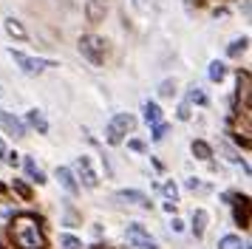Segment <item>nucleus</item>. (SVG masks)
Masks as SVG:
<instances>
[{
  "mask_svg": "<svg viewBox=\"0 0 252 249\" xmlns=\"http://www.w3.org/2000/svg\"><path fill=\"white\" fill-rule=\"evenodd\" d=\"M12 238L20 249H46V238L34 215H17L12 221Z\"/></svg>",
  "mask_w": 252,
  "mask_h": 249,
  "instance_id": "obj_1",
  "label": "nucleus"
},
{
  "mask_svg": "<svg viewBox=\"0 0 252 249\" xmlns=\"http://www.w3.org/2000/svg\"><path fill=\"white\" fill-rule=\"evenodd\" d=\"M133 124H136V119H133L130 113H116L114 119L108 122V130H105V133H108V142H111V145H119L127 136V130H133Z\"/></svg>",
  "mask_w": 252,
  "mask_h": 249,
  "instance_id": "obj_2",
  "label": "nucleus"
},
{
  "mask_svg": "<svg viewBox=\"0 0 252 249\" xmlns=\"http://www.w3.org/2000/svg\"><path fill=\"white\" fill-rule=\"evenodd\" d=\"M80 54L85 60H91L94 65H99L105 60V40L102 37H96V34H85L80 37Z\"/></svg>",
  "mask_w": 252,
  "mask_h": 249,
  "instance_id": "obj_3",
  "label": "nucleus"
},
{
  "mask_svg": "<svg viewBox=\"0 0 252 249\" xmlns=\"http://www.w3.org/2000/svg\"><path fill=\"white\" fill-rule=\"evenodd\" d=\"M9 54H12V60L23 68V74H29V77H34V74H40V71H46V68L54 65L51 60H34V57H26L23 51H14V48L9 51Z\"/></svg>",
  "mask_w": 252,
  "mask_h": 249,
  "instance_id": "obj_4",
  "label": "nucleus"
},
{
  "mask_svg": "<svg viewBox=\"0 0 252 249\" xmlns=\"http://www.w3.org/2000/svg\"><path fill=\"white\" fill-rule=\"evenodd\" d=\"M125 238H127V244H133L136 249H159V244L145 232V226L142 224H130L125 229Z\"/></svg>",
  "mask_w": 252,
  "mask_h": 249,
  "instance_id": "obj_5",
  "label": "nucleus"
},
{
  "mask_svg": "<svg viewBox=\"0 0 252 249\" xmlns=\"http://www.w3.org/2000/svg\"><path fill=\"white\" fill-rule=\"evenodd\" d=\"M77 173H80L82 184H85L88 190H94V187L99 184V179H96V173H94V164H91V158H88V156H80V158H77Z\"/></svg>",
  "mask_w": 252,
  "mask_h": 249,
  "instance_id": "obj_6",
  "label": "nucleus"
},
{
  "mask_svg": "<svg viewBox=\"0 0 252 249\" xmlns=\"http://www.w3.org/2000/svg\"><path fill=\"white\" fill-rule=\"evenodd\" d=\"M0 127L6 130L9 136H14V139H20V136H26V124L17 119V116H12V113H6L3 108H0Z\"/></svg>",
  "mask_w": 252,
  "mask_h": 249,
  "instance_id": "obj_7",
  "label": "nucleus"
},
{
  "mask_svg": "<svg viewBox=\"0 0 252 249\" xmlns=\"http://www.w3.org/2000/svg\"><path fill=\"white\" fill-rule=\"evenodd\" d=\"M105 11H108V0H88V6H85V17L91 23H99L105 17Z\"/></svg>",
  "mask_w": 252,
  "mask_h": 249,
  "instance_id": "obj_8",
  "label": "nucleus"
},
{
  "mask_svg": "<svg viewBox=\"0 0 252 249\" xmlns=\"http://www.w3.org/2000/svg\"><path fill=\"white\" fill-rule=\"evenodd\" d=\"M57 181L63 184V190L68 192V195H77L80 187H77V181H74V173L68 167H57Z\"/></svg>",
  "mask_w": 252,
  "mask_h": 249,
  "instance_id": "obj_9",
  "label": "nucleus"
},
{
  "mask_svg": "<svg viewBox=\"0 0 252 249\" xmlns=\"http://www.w3.org/2000/svg\"><path fill=\"white\" fill-rule=\"evenodd\" d=\"M116 198H119V201H130V204H136V207H145V210L150 207L148 195H145V192H136V190H122Z\"/></svg>",
  "mask_w": 252,
  "mask_h": 249,
  "instance_id": "obj_10",
  "label": "nucleus"
},
{
  "mask_svg": "<svg viewBox=\"0 0 252 249\" xmlns=\"http://www.w3.org/2000/svg\"><path fill=\"white\" fill-rule=\"evenodd\" d=\"M207 218H210V215H207L204 210H195V213H193V232H195V238L204 235V229H207Z\"/></svg>",
  "mask_w": 252,
  "mask_h": 249,
  "instance_id": "obj_11",
  "label": "nucleus"
},
{
  "mask_svg": "<svg viewBox=\"0 0 252 249\" xmlns=\"http://www.w3.org/2000/svg\"><path fill=\"white\" fill-rule=\"evenodd\" d=\"M145 122L148 124H159L161 122V108L156 105V102H148V105H145Z\"/></svg>",
  "mask_w": 252,
  "mask_h": 249,
  "instance_id": "obj_12",
  "label": "nucleus"
},
{
  "mask_svg": "<svg viewBox=\"0 0 252 249\" xmlns=\"http://www.w3.org/2000/svg\"><path fill=\"white\" fill-rule=\"evenodd\" d=\"M23 164H26V173H29V176H32V179H34L37 184H43V181H46L43 170H40V167L34 164V158H23Z\"/></svg>",
  "mask_w": 252,
  "mask_h": 249,
  "instance_id": "obj_13",
  "label": "nucleus"
},
{
  "mask_svg": "<svg viewBox=\"0 0 252 249\" xmlns=\"http://www.w3.org/2000/svg\"><path fill=\"white\" fill-rule=\"evenodd\" d=\"M218 249H247V247H244V241L238 235H224L218 241Z\"/></svg>",
  "mask_w": 252,
  "mask_h": 249,
  "instance_id": "obj_14",
  "label": "nucleus"
},
{
  "mask_svg": "<svg viewBox=\"0 0 252 249\" xmlns=\"http://www.w3.org/2000/svg\"><path fill=\"white\" fill-rule=\"evenodd\" d=\"M29 122L34 124V127L40 130V133H46V130H48V122H46V116H43L40 111H29Z\"/></svg>",
  "mask_w": 252,
  "mask_h": 249,
  "instance_id": "obj_15",
  "label": "nucleus"
},
{
  "mask_svg": "<svg viewBox=\"0 0 252 249\" xmlns=\"http://www.w3.org/2000/svg\"><path fill=\"white\" fill-rule=\"evenodd\" d=\"M6 31L12 34V37H17V40H23V37H26V29L14 20V17H6Z\"/></svg>",
  "mask_w": 252,
  "mask_h": 249,
  "instance_id": "obj_16",
  "label": "nucleus"
},
{
  "mask_svg": "<svg viewBox=\"0 0 252 249\" xmlns=\"http://www.w3.org/2000/svg\"><path fill=\"white\" fill-rule=\"evenodd\" d=\"M235 221H238L241 226H247L250 221H247V198H235Z\"/></svg>",
  "mask_w": 252,
  "mask_h": 249,
  "instance_id": "obj_17",
  "label": "nucleus"
},
{
  "mask_svg": "<svg viewBox=\"0 0 252 249\" xmlns=\"http://www.w3.org/2000/svg\"><path fill=\"white\" fill-rule=\"evenodd\" d=\"M193 153L207 161V158H213V147L207 145V142H193Z\"/></svg>",
  "mask_w": 252,
  "mask_h": 249,
  "instance_id": "obj_18",
  "label": "nucleus"
},
{
  "mask_svg": "<svg viewBox=\"0 0 252 249\" xmlns=\"http://www.w3.org/2000/svg\"><path fill=\"white\" fill-rule=\"evenodd\" d=\"M224 74H227V68H224V62H210V79H213V82H221V79H224Z\"/></svg>",
  "mask_w": 252,
  "mask_h": 249,
  "instance_id": "obj_19",
  "label": "nucleus"
},
{
  "mask_svg": "<svg viewBox=\"0 0 252 249\" xmlns=\"http://www.w3.org/2000/svg\"><path fill=\"white\" fill-rule=\"evenodd\" d=\"M244 48H247V37H241V40H232V43H229V48H227V54H229V57H238Z\"/></svg>",
  "mask_w": 252,
  "mask_h": 249,
  "instance_id": "obj_20",
  "label": "nucleus"
},
{
  "mask_svg": "<svg viewBox=\"0 0 252 249\" xmlns=\"http://www.w3.org/2000/svg\"><path fill=\"white\" fill-rule=\"evenodd\" d=\"M187 99H190V102H195V105H207L204 91H201V88H195V85L190 88V93H187Z\"/></svg>",
  "mask_w": 252,
  "mask_h": 249,
  "instance_id": "obj_21",
  "label": "nucleus"
},
{
  "mask_svg": "<svg viewBox=\"0 0 252 249\" xmlns=\"http://www.w3.org/2000/svg\"><path fill=\"white\" fill-rule=\"evenodd\" d=\"M60 244H63V249H82L80 238H74V235H60Z\"/></svg>",
  "mask_w": 252,
  "mask_h": 249,
  "instance_id": "obj_22",
  "label": "nucleus"
},
{
  "mask_svg": "<svg viewBox=\"0 0 252 249\" xmlns=\"http://www.w3.org/2000/svg\"><path fill=\"white\" fill-rule=\"evenodd\" d=\"M161 192H164L170 201H176V198H179V187H176V184H161Z\"/></svg>",
  "mask_w": 252,
  "mask_h": 249,
  "instance_id": "obj_23",
  "label": "nucleus"
},
{
  "mask_svg": "<svg viewBox=\"0 0 252 249\" xmlns=\"http://www.w3.org/2000/svg\"><path fill=\"white\" fill-rule=\"evenodd\" d=\"M164 136H167V124H153V142H161Z\"/></svg>",
  "mask_w": 252,
  "mask_h": 249,
  "instance_id": "obj_24",
  "label": "nucleus"
},
{
  "mask_svg": "<svg viewBox=\"0 0 252 249\" xmlns=\"http://www.w3.org/2000/svg\"><path fill=\"white\" fill-rule=\"evenodd\" d=\"M159 93H161V96H173V93H176V82H170V79H167V82H161Z\"/></svg>",
  "mask_w": 252,
  "mask_h": 249,
  "instance_id": "obj_25",
  "label": "nucleus"
},
{
  "mask_svg": "<svg viewBox=\"0 0 252 249\" xmlns=\"http://www.w3.org/2000/svg\"><path fill=\"white\" fill-rule=\"evenodd\" d=\"M179 119H184V122L190 119V105H179Z\"/></svg>",
  "mask_w": 252,
  "mask_h": 249,
  "instance_id": "obj_26",
  "label": "nucleus"
},
{
  "mask_svg": "<svg viewBox=\"0 0 252 249\" xmlns=\"http://www.w3.org/2000/svg\"><path fill=\"white\" fill-rule=\"evenodd\" d=\"M14 190L20 192L23 198H29V195H32V192H29V187H26V184H20V181H14Z\"/></svg>",
  "mask_w": 252,
  "mask_h": 249,
  "instance_id": "obj_27",
  "label": "nucleus"
},
{
  "mask_svg": "<svg viewBox=\"0 0 252 249\" xmlns=\"http://www.w3.org/2000/svg\"><path fill=\"white\" fill-rule=\"evenodd\" d=\"M187 187H190V190H207V187H204V184H201V181H198V179H190V181H187Z\"/></svg>",
  "mask_w": 252,
  "mask_h": 249,
  "instance_id": "obj_28",
  "label": "nucleus"
},
{
  "mask_svg": "<svg viewBox=\"0 0 252 249\" xmlns=\"http://www.w3.org/2000/svg\"><path fill=\"white\" fill-rule=\"evenodd\" d=\"M173 232H182V229H184V224H182V221H179V218H173Z\"/></svg>",
  "mask_w": 252,
  "mask_h": 249,
  "instance_id": "obj_29",
  "label": "nucleus"
},
{
  "mask_svg": "<svg viewBox=\"0 0 252 249\" xmlns=\"http://www.w3.org/2000/svg\"><path fill=\"white\" fill-rule=\"evenodd\" d=\"M133 6H136V9H142V11H145V9H148V0H133Z\"/></svg>",
  "mask_w": 252,
  "mask_h": 249,
  "instance_id": "obj_30",
  "label": "nucleus"
},
{
  "mask_svg": "<svg viewBox=\"0 0 252 249\" xmlns=\"http://www.w3.org/2000/svg\"><path fill=\"white\" fill-rule=\"evenodd\" d=\"M0 156H3V142H0Z\"/></svg>",
  "mask_w": 252,
  "mask_h": 249,
  "instance_id": "obj_31",
  "label": "nucleus"
}]
</instances>
